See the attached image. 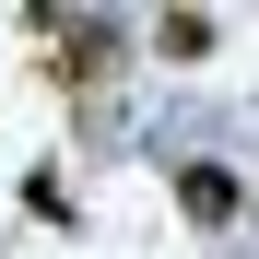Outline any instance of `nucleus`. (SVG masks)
I'll use <instances>...</instances> for the list:
<instances>
[{
	"instance_id": "2",
	"label": "nucleus",
	"mask_w": 259,
	"mask_h": 259,
	"mask_svg": "<svg viewBox=\"0 0 259 259\" xmlns=\"http://www.w3.org/2000/svg\"><path fill=\"white\" fill-rule=\"evenodd\" d=\"M153 48H165V59H200V48H212V12H165Z\"/></svg>"
},
{
	"instance_id": "1",
	"label": "nucleus",
	"mask_w": 259,
	"mask_h": 259,
	"mask_svg": "<svg viewBox=\"0 0 259 259\" xmlns=\"http://www.w3.org/2000/svg\"><path fill=\"white\" fill-rule=\"evenodd\" d=\"M236 200H247V189H236V165H212V153H200V165H177V212H189V224L224 236V224H236Z\"/></svg>"
},
{
	"instance_id": "3",
	"label": "nucleus",
	"mask_w": 259,
	"mask_h": 259,
	"mask_svg": "<svg viewBox=\"0 0 259 259\" xmlns=\"http://www.w3.org/2000/svg\"><path fill=\"white\" fill-rule=\"evenodd\" d=\"M24 212H35V224H71V189H59V165H35V177H24Z\"/></svg>"
}]
</instances>
